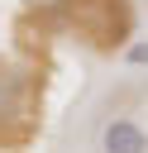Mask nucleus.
Returning <instances> with one entry per match:
<instances>
[{
  "instance_id": "1",
  "label": "nucleus",
  "mask_w": 148,
  "mask_h": 153,
  "mask_svg": "<svg viewBox=\"0 0 148 153\" xmlns=\"http://www.w3.org/2000/svg\"><path fill=\"white\" fill-rule=\"evenodd\" d=\"M100 148L105 153H148V134L134 120H110L100 129Z\"/></svg>"
}]
</instances>
